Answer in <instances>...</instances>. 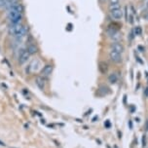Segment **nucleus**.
Listing matches in <instances>:
<instances>
[{"mask_svg": "<svg viewBox=\"0 0 148 148\" xmlns=\"http://www.w3.org/2000/svg\"><path fill=\"white\" fill-rule=\"evenodd\" d=\"M110 50L119 53V54H123L125 48H124L123 44L120 43L119 41H113V42H111V44H110Z\"/></svg>", "mask_w": 148, "mask_h": 148, "instance_id": "nucleus-8", "label": "nucleus"}, {"mask_svg": "<svg viewBox=\"0 0 148 148\" xmlns=\"http://www.w3.org/2000/svg\"><path fill=\"white\" fill-rule=\"evenodd\" d=\"M146 8H147V9H148V1H147V2H146Z\"/></svg>", "mask_w": 148, "mask_h": 148, "instance_id": "nucleus-25", "label": "nucleus"}, {"mask_svg": "<svg viewBox=\"0 0 148 148\" xmlns=\"http://www.w3.org/2000/svg\"><path fill=\"white\" fill-rule=\"evenodd\" d=\"M106 34L107 37H109L113 41H120L122 39V33H120L118 27H115L113 25H109L106 29Z\"/></svg>", "mask_w": 148, "mask_h": 148, "instance_id": "nucleus-3", "label": "nucleus"}, {"mask_svg": "<svg viewBox=\"0 0 148 148\" xmlns=\"http://www.w3.org/2000/svg\"><path fill=\"white\" fill-rule=\"evenodd\" d=\"M146 136H145V134H143V136H142V147H145L146 146Z\"/></svg>", "mask_w": 148, "mask_h": 148, "instance_id": "nucleus-16", "label": "nucleus"}, {"mask_svg": "<svg viewBox=\"0 0 148 148\" xmlns=\"http://www.w3.org/2000/svg\"><path fill=\"white\" fill-rule=\"evenodd\" d=\"M26 50H27V52L29 53V55L32 56V55H35V54L38 53L39 48H38V46L35 44V42H29V45L26 46Z\"/></svg>", "mask_w": 148, "mask_h": 148, "instance_id": "nucleus-10", "label": "nucleus"}, {"mask_svg": "<svg viewBox=\"0 0 148 148\" xmlns=\"http://www.w3.org/2000/svg\"><path fill=\"white\" fill-rule=\"evenodd\" d=\"M0 145H1V146H5V143L3 141H1V140H0Z\"/></svg>", "mask_w": 148, "mask_h": 148, "instance_id": "nucleus-24", "label": "nucleus"}, {"mask_svg": "<svg viewBox=\"0 0 148 148\" xmlns=\"http://www.w3.org/2000/svg\"><path fill=\"white\" fill-rule=\"evenodd\" d=\"M109 14H110V17L112 18V20H114V21H121L124 16V12L123 10L121 9V7H119V8H114V9H109Z\"/></svg>", "mask_w": 148, "mask_h": 148, "instance_id": "nucleus-6", "label": "nucleus"}, {"mask_svg": "<svg viewBox=\"0 0 148 148\" xmlns=\"http://www.w3.org/2000/svg\"><path fill=\"white\" fill-rule=\"evenodd\" d=\"M129 126H130V129L132 130V122L131 121V120L129 121Z\"/></svg>", "mask_w": 148, "mask_h": 148, "instance_id": "nucleus-20", "label": "nucleus"}, {"mask_svg": "<svg viewBox=\"0 0 148 148\" xmlns=\"http://www.w3.org/2000/svg\"><path fill=\"white\" fill-rule=\"evenodd\" d=\"M53 69H54V66L52 64H46L42 67L41 69V76H43L44 78L50 77L53 73Z\"/></svg>", "mask_w": 148, "mask_h": 148, "instance_id": "nucleus-9", "label": "nucleus"}, {"mask_svg": "<svg viewBox=\"0 0 148 148\" xmlns=\"http://www.w3.org/2000/svg\"><path fill=\"white\" fill-rule=\"evenodd\" d=\"M27 30H29L27 26L22 22L17 24H9L8 27L9 34L12 35L14 38H16L17 40L22 39L27 34Z\"/></svg>", "mask_w": 148, "mask_h": 148, "instance_id": "nucleus-2", "label": "nucleus"}, {"mask_svg": "<svg viewBox=\"0 0 148 148\" xmlns=\"http://www.w3.org/2000/svg\"><path fill=\"white\" fill-rule=\"evenodd\" d=\"M109 1V9L119 8L120 7V0H108Z\"/></svg>", "mask_w": 148, "mask_h": 148, "instance_id": "nucleus-14", "label": "nucleus"}, {"mask_svg": "<svg viewBox=\"0 0 148 148\" xmlns=\"http://www.w3.org/2000/svg\"><path fill=\"white\" fill-rule=\"evenodd\" d=\"M138 49H139V50H141L140 52H144V51H145V48H142L141 46H138Z\"/></svg>", "mask_w": 148, "mask_h": 148, "instance_id": "nucleus-21", "label": "nucleus"}, {"mask_svg": "<svg viewBox=\"0 0 148 148\" xmlns=\"http://www.w3.org/2000/svg\"><path fill=\"white\" fill-rule=\"evenodd\" d=\"M142 17H143V19L145 20V21L148 22V11H145L143 14H142Z\"/></svg>", "mask_w": 148, "mask_h": 148, "instance_id": "nucleus-17", "label": "nucleus"}, {"mask_svg": "<svg viewBox=\"0 0 148 148\" xmlns=\"http://www.w3.org/2000/svg\"><path fill=\"white\" fill-rule=\"evenodd\" d=\"M41 66H42L41 62H40L38 58H34V60H32L31 62L27 64L26 68H25V73H26L27 75H30V74L37 72V71L40 69Z\"/></svg>", "mask_w": 148, "mask_h": 148, "instance_id": "nucleus-4", "label": "nucleus"}, {"mask_svg": "<svg viewBox=\"0 0 148 148\" xmlns=\"http://www.w3.org/2000/svg\"><path fill=\"white\" fill-rule=\"evenodd\" d=\"M145 96H146V98H148V89H146V90H145Z\"/></svg>", "mask_w": 148, "mask_h": 148, "instance_id": "nucleus-23", "label": "nucleus"}, {"mask_svg": "<svg viewBox=\"0 0 148 148\" xmlns=\"http://www.w3.org/2000/svg\"><path fill=\"white\" fill-rule=\"evenodd\" d=\"M30 55L29 53L27 52L26 48H22V49L19 50V53H18V62L21 65H24V63L27 62V60H29Z\"/></svg>", "mask_w": 148, "mask_h": 148, "instance_id": "nucleus-5", "label": "nucleus"}, {"mask_svg": "<svg viewBox=\"0 0 148 148\" xmlns=\"http://www.w3.org/2000/svg\"><path fill=\"white\" fill-rule=\"evenodd\" d=\"M24 15V8L22 3H17L13 5L11 8L7 10V19L10 24H17L22 22Z\"/></svg>", "mask_w": 148, "mask_h": 148, "instance_id": "nucleus-1", "label": "nucleus"}, {"mask_svg": "<svg viewBox=\"0 0 148 148\" xmlns=\"http://www.w3.org/2000/svg\"><path fill=\"white\" fill-rule=\"evenodd\" d=\"M109 58H110L111 62L114 63H120V62H122V60H123L122 54L114 52V51H112V50L109 51Z\"/></svg>", "mask_w": 148, "mask_h": 148, "instance_id": "nucleus-7", "label": "nucleus"}, {"mask_svg": "<svg viewBox=\"0 0 148 148\" xmlns=\"http://www.w3.org/2000/svg\"><path fill=\"white\" fill-rule=\"evenodd\" d=\"M107 80H108V82L112 84V85H114V84L117 83V81H118V75H117L116 72H112L108 75V78H107Z\"/></svg>", "mask_w": 148, "mask_h": 148, "instance_id": "nucleus-13", "label": "nucleus"}, {"mask_svg": "<svg viewBox=\"0 0 148 148\" xmlns=\"http://www.w3.org/2000/svg\"><path fill=\"white\" fill-rule=\"evenodd\" d=\"M98 92H99V93H101V92H103L101 96L108 95V94H110V89H109L108 87H106V86H101V87H99Z\"/></svg>", "mask_w": 148, "mask_h": 148, "instance_id": "nucleus-15", "label": "nucleus"}, {"mask_svg": "<svg viewBox=\"0 0 148 148\" xmlns=\"http://www.w3.org/2000/svg\"><path fill=\"white\" fill-rule=\"evenodd\" d=\"M98 70L101 74L105 75L107 71H108V64L105 62H100L98 63Z\"/></svg>", "mask_w": 148, "mask_h": 148, "instance_id": "nucleus-12", "label": "nucleus"}, {"mask_svg": "<svg viewBox=\"0 0 148 148\" xmlns=\"http://www.w3.org/2000/svg\"><path fill=\"white\" fill-rule=\"evenodd\" d=\"M145 131H148V120L146 121V123H145Z\"/></svg>", "mask_w": 148, "mask_h": 148, "instance_id": "nucleus-22", "label": "nucleus"}, {"mask_svg": "<svg viewBox=\"0 0 148 148\" xmlns=\"http://www.w3.org/2000/svg\"><path fill=\"white\" fill-rule=\"evenodd\" d=\"M134 32H136V35H140V34H141V29H140V27L137 26Z\"/></svg>", "mask_w": 148, "mask_h": 148, "instance_id": "nucleus-18", "label": "nucleus"}, {"mask_svg": "<svg viewBox=\"0 0 148 148\" xmlns=\"http://www.w3.org/2000/svg\"><path fill=\"white\" fill-rule=\"evenodd\" d=\"M35 84H36V86L41 91L45 90V88H46V81H45V78L43 77V76H37V77L35 78Z\"/></svg>", "mask_w": 148, "mask_h": 148, "instance_id": "nucleus-11", "label": "nucleus"}, {"mask_svg": "<svg viewBox=\"0 0 148 148\" xmlns=\"http://www.w3.org/2000/svg\"><path fill=\"white\" fill-rule=\"evenodd\" d=\"M104 126H105L106 128H110V122H109V120H107L106 124H104Z\"/></svg>", "mask_w": 148, "mask_h": 148, "instance_id": "nucleus-19", "label": "nucleus"}]
</instances>
